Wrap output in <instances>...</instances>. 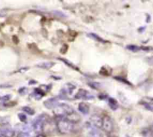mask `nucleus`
Here are the masks:
<instances>
[{"label":"nucleus","mask_w":153,"mask_h":137,"mask_svg":"<svg viewBox=\"0 0 153 137\" xmlns=\"http://www.w3.org/2000/svg\"><path fill=\"white\" fill-rule=\"evenodd\" d=\"M53 112L56 117L59 118H65L66 116L74 112V110L71 106L68 105V104L60 103L58 104V106L53 109Z\"/></svg>","instance_id":"nucleus-1"},{"label":"nucleus","mask_w":153,"mask_h":137,"mask_svg":"<svg viewBox=\"0 0 153 137\" xmlns=\"http://www.w3.org/2000/svg\"><path fill=\"white\" fill-rule=\"evenodd\" d=\"M57 129L62 134H68L73 131L74 124L65 118H59L56 124Z\"/></svg>","instance_id":"nucleus-2"},{"label":"nucleus","mask_w":153,"mask_h":137,"mask_svg":"<svg viewBox=\"0 0 153 137\" xmlns=\"http://www.w3.org/2000/svg\"><path fill=\"white\" fill-rule=\"evenodd\" d=\"M45 118H43V115L38 116L32 123V129L34 130L36 133L41 134L43 132L44 127H45Z\"/></svg>","instance_id":"nucleus-3"},{"label":"nucleus","mask_w":153,"mask_h":137,"mask_svg":"<svg viewBox=\"0 0 153 137\" xmlns=\"http://www.w3.org/2000/svg\"><path fill=\"white\" fill-rule=\"evenodd\" d=\"M102 129L105 131L106 133H110L113 131V123L112 119L108 116H104L103 118V124H102Z\"/></svg>","instance_id":"nucleus-4"},{"label":"nucleus","mask_w":153,"mask_h":137,"mask_svg":"<svg viewBox=\"0 0 153 137\" xmlns=\"http://www.w3.org/2000/svg\"><path fill=\"white\" fill-rule=\"evenodd\" d=\"M74 98L76 100H92L94 98L93 96L84 89H80L75 94Z\"/></svg>","instance_id":"nucleus-5"},{"label":"nucleus","mask_w":153,"mask_h":137,"mask_svg":"<svg viewBox=\"0 0 153 137\" xmlns=\"http://www.w3.org/2000/svg\"><path fill=\"white\" fill-rule=\"evenodd\" d=\"M15 131L8 126L0 127V137H14Z\"/></svg>","instance_id":"nucleus-6"},{"label":"nucleus","mask_w":153,"mask_h":137,"mask_svg":"<svg viewBox=\"0 0 153 137\" xmlns=\"http://www.w3.org/2000/svg\"><path fill=\"white\" fill-rule=\"evenodd\" d=\"M59 104L58 99L53 97V98H50L48 100H45L44 102V105L48 109H53L55 107H56Z\"/></svg>","instance_id":"nucleus-7"},{"label":"nucleus","mask_w":153,"mask_h":137,"mask_svg":"<svg viewBox=\"0 0 153 137\" xmlns=\"http://www.w3.org/2000/svg\"><path fill=\"white\" fill-rule=\"evenodd\" d=\"M90 122L92 124V125L93 127L96 128H102V124H103V118H101L100 116L96 115H92L90 118Z\"/></svg>","instance_id":"nucleus-8"},{"label":"nucleus","mask_w":153,"mask_h":137,"mask_svg":"<svg viewBox=\"0 0 153 137\" xmlns=\"http://www.w3.org/2000/svg\"><path fill=\"white\" fill-rule=\"evenodd\" d=\"M65 118L67 119L68 121H69L71 122L72 124H74L78 123V122L80 121V116L79 115L78 113L75 112H73L71 114H70V115H68V116H66Z\"/></svg>","instance_id":"nucleus-9"},{"label":"nucleus","mask_w":153,"mask_h":137,"mask_svg":"<svg viewBox=\"0 0 153 137\" xmlns=\"http://www.w3.org/2000/svg\"><path fill=\"white\" fill-rule=\"evenodd\" d=\"M45 93H44L40 88H35V89L34 90V91L32 93V94H31V97H33L35 100H41L44 96H45Z\"/></svg>","instance_id":"nucleus-10"},{"label":"nucleus","mask_w":153,"mask_h":137,"mask_svg":"<svg viewBox=\"0 0 153 137\" xmlns=\"http://www.w3.org/2000/svg\"><path fill=\"white\" fill-rule=\"evenodd\" d=\"M76 86L75 85H74V84L67 83L64 85V88H63V89L65 90V91L66 92V94H67L68 96V95H71V94H73L74 91L75 89H76Z\"/></svg>","instance_id":"nucleus-11"},{"label":"nucleus","mask_w":153,"mask_h":137,"mask_svg":"<svg viewBox=\"0 0 153 137\" xmlns=\"http://www.w3.org/2000/svg\"><path fill=\"white\" fill-rule=\"evenodd\" d=\"M55 65L53 62H42L36 65L37 67H39L41 69H44V70H50L53 66Z\"/></svg>","instance_id":"nucleus-12"},{"label":"nucleus","mask_w":153,"mask_h":137,"mask_svg":"<svg viewBox=\"0 0 153 137\" xmlns=\"http://www.w3.org/2000/svg\"><path fill=\"white\" fill-rule=\"evenodd\" d=\"M78 110L83 115H87L89 112V106L86 103H80L78 106Z\"/></svg>","instance_id":"nucleus-13"},{"label":"nucleus","mask_w":153,"mask_h":137,"mask_svg":"<svg viewBox=\"0 0 153 137\" xmlns=\"http://www.w3.org/2000/svg\"><path fill=\"white\" fill-rule=\"evenodd\" d=\"M108 105L110 107V109L112 110H113V111H116L119 108L118 102H117V100H115L113 98L108 99Z\"/></svg>","instance_id":"nucleus-14"},{"label":"nucleus","mask_w":153,"mask_h":137,"mask_svg":"<svg viewBox=\"0 0 153 137\" xmlns=\"http://www.w3.org/2000/svg\"><path fill=\"white\" fill-rule=\"evenodd\" d=\"M89 137H104L98 130H94L93 128L90 130L89 134Z\"/></svg>","instance_id":"nucleus-15"},{"label":"nucleus","mask_w":153,"mask_h":137,"mask_svg":"<svg viewBox=\"0 0 153 137\" xmlns=\"http://www.w3.org/2000/svg\"><path fill=\"white\" fill-rule=\"evenodd\" d=\"M22 110H23V112H24L25 113L29 115H35V110L32 109L29 106L23 107V108H22Z\"/></svg>","instance_id":"nucleus-16"},{"label":"nucleus","mask_w":153,"mask_h":137,"mask_svg":"<svg viewBox=\"0 0 153 137\" xmlns=\"http://www.w3.org/2000/svg\"><path fill=\"white\" fill-rule=\"evenodd\" d=\"M88 85L92 89H95V90H98L99 88H101V85L98 82H88Z\"/></svg>","instance_id":"nucleus-17"},{"label":"nucleus","mask_w":153,"mask_h":137,"mask_svg":"<svg viewBox=\"0 0 153 137\" xmlns=\"http://www.w3.org/2000/svg\"><path fill=\"white\" fill-rule=\"evenodd\" d=\"M88 36H89V37L92 38L93 39H95V40L98 41V42H103V43H104V42H106L104 40V39H102V38H101L100 36H98V35H96V34L95 33H89Z\"/></svg>","instance_id":"nucleus-18"},{"label":"nucleus","mask_w":153,"mask_h":137,"mask_svg":"<svg viewBox=\"0 0 153 137\" xmlns=\"http://www.w3.org/2000/svg\"><path fill=\"white\" fill-rule=\"evenodd\" d=\"M128 50L129 51H132V52H137V51H139L140 50H141V48L138 47L137 45H129L126 47Z\"/></svg>","instance_id":"nucleus-19"},{"label":"nucleus","mask_w":153,"mask_h":137,"mask_svg":"<svg viewBox=\"0 0 153 137\" xmlns=\"http://www.w3.org/2000/svg\"><path fill=\"white\" fill-rule=\"evenodd\" d=\"M11 95H5V96H2V97H0V104L5 103L8 102V100H11Z\"/></svg>","instance_id":"nucleus-20"},{"label":"nucleus","mask_w":153,"mask_h":137,"mask_svg":"<svg viewBox=\"0 0 153 137\" xmlns=\"http://www.w3.org/2000/svg\"><path fill=\"white\" fill-rule=\"evenodd\" d=\"M51 85H41L40 86V89L42 90V91H43L44 93H46V92H48V91H49L50 90H51Z\"/></svg>","instance_id":"nucleus-21"},{"label":"nucleus","mask_w":153,"mask_h":137,"mask_svg":"<svg viewBox=\"0 0 153 137\" xmlns=\"http://www.w3.org/2000/svg\"><path fill=\"white\" fill-rule=\"evenodd\" d=\"M18 118L20 119V121L23 123H25L27 120V118H26V115L24 114V113H19L18 114Z\"/></svg>","instance_id":"nucleus-22"},{"label":"nucleus","mask_w":153,"mask_h":137,"mask_svg":"<svg viewBox=\"0 0 153 137\" xmlns=\"http://www.w3.org/2000/svg\"><path fill=\"white\" fill-rule=\"evenodd\" d=\"M18 92H19V94H20V95H25V94H26L28 93L27 88H26V87H23V88H20V89H19Z\"/></svg>","instance_id":"nucleus-23"},{"label":"nucleus","mask_w":153,"mask_h":137,"mask_svg":"<svg viewBox=\"0 0 153 137\" xmlns=\"http://www.w3.org/2000/svg\"><path fill=\"white\" fill-rule=\"evenodd\" d=\"M100 74H101L104 76H108L110 74V72H108V70H104V68L102 67L101 68V70H100Z\"/></svg>","instance_id":"nucleus-24"},{"label":"nucleus","mask_w":153,"mask_h":137,"mask_svg":"<svg viewBox=\"0 0 153 137\" xmlns=\"http://www.w3.org/2000/svg\"><path fill=\"white\" fill-rule=\"evenodd\" d=\"M12 87V85L8 83L5 84H1L0 85V89H6V88H11Z\"/></svg>","instance_id":"nucleus-25"},{"label":"nucleus","mask_w":153,"mask_h":137,"mask_svg":"<svg viewBox=\"0 0 153 137\" xmlns=\"http://www.w3.org/2000/svg\"><path fill=\"white\" fill-rule=\"evenodd\" d=\"M114 79H117V80H118V81H120V82H123V83L126 84V85H131L130 83H129L128 82L127 80H126V79H123V78H121V77H115Z\"/></svg>","instance_id":"nucleus-26"},{"label":"nucleus","mask_w":153,"mask_h":137,"mask_svg":"<svg viewBox=\"0 0 153 137\" xmlns=\"http://www.w3.org/2000/svg\"><path fill=\"white\" fill-rule=\"evenodd\" d=\"M60 60H61L62 61L64 62V63H65V64L68 65L69 66H71V68H73V69H74L75 70H77V68H76L74 66L73 64H71V63H69V62H68L66 60H64V59H60Z\"/></svg>","instance_id":"nucleus-27"},{"label":"nucleus","mask_w":153,"mask_h":137,"mask_svg":"<svg viewBox=\"0 0 153 137\" xmlns=\"http://www.w3.org/2000/svg\"><path fill=\"white\" fill-rule=\"evenodd\" d=\"M146 61L147 62V63H148L149 65L153 66V56H152V57H147V58L146 59Z\"/></svg>","instance_id":"nucleus-28"},{"label":"nucleus","mask_w":153,"mask_h":137,"mask_svg":"<svg viewBox=\"0 0 153 137\" xmlns=\"http://www.w3.org/2000/svg\"><path fill=\"white\" fill-rule=\"evenodd\" d=\"M68 50V45H63L62 48H61V50H60V51H61V54H65L66 51H67Z\"/></svg>","instance_id":"nucleus-29"},{"label":"nucleus","mask_w":153,"mask_h":137,"mask_svg":"<svg viewBox=\"0 0 153 137\" xmlns=\"http://www.w3.org/2000/svg\"><path fill=\"white\" fill-rule=\"evenodd\" d=\"M98 97H99L100 100H105L106 97H107V96L106 95V94H104V95H103V94H101V95H100Z\"/></svg>","instance_id":"nucleus-30"},{"label":"nucleus","mask_w":153,"mask_h":137,"mask_svg":"<svg viewBox=\"0 0 153 137\" xmlns=\"http://www.w3.org/2000/svg\"><path fill=\"white\" fill-rule=\"evenodd\" d=\"M37 84L36 81H34V80H31L30 82H29V85H35Z\"/></svg>","instance_id":"nucleus-31"},{"label":"nucleus","mask_w":153,"mask_h":137,"mask_svg":"<svg viewBox=\"0 0 153 137\" xmlns=\"http://www.w3.org/2000/svg\"><path fill=\"white\" fill-rule=\"evenodd\" d=\"M34 137H45V136L43 135V134H38V135L35 136Z\"/></svg>","instance_id":"nucleus-32"},{"label":"nucleus","mask_w":153,"mask_h":137,"mask_svg":"<svg viewBox=\"0 0 153 137\" xmlns=\"http://www.w3.org/2000/svg\"><path fill=\"white\" fill-rule=\"evenodd\" d=\"M151 128H152V131H153V125H152V127H151Z\"/></svg>","instance_id":"nucleus-33"}]
</instances>
